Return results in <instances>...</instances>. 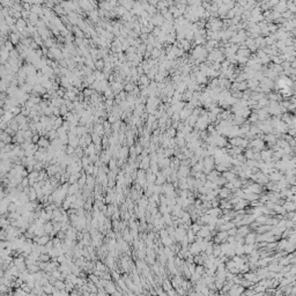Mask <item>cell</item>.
<instances>
[{"instance_id": "6da1fadb", "label": "cell", "mask_w": 296, "mask_h": 296, "mask_svg": "<svg viewBox=\"0 0 296 296\" xmlns=\"http://www.w3.org/2000/svg\"><path fill=\"white\" fill-rule=\"evenodd\" d=\"M162 189H163V193L165 196H171V197H177L176 192H175V186L171 183H163L162 184Z\"/></svg>"}, {"instance_id": "ffe728a7", "label": "cell", "mask_w": 296, "mask_h": 296, "mask_svg": "<svg viewBox=\"0 0 296 296\" xmlns=\"http://www.w3.org/2000/svg\"><path fill=\"white\" fill-rule=\"evenodd\" d=\"M212 255H213L214 257H219V256L221 255V246H220V244H218V243H214V244H213V252H212Z\"/></svg>"}, {"instance_id": "4fadbf2b", "label": "cell", "mask_w": 296, "mask_h": 296, "mask_svg": "<svg viewBox=\"0 0 296 296\" xmlns=\"http://www.w3.org/2000/svg\"><path fill=\"white\" fill-rule=\"evenodd\" d=\"M37 145H38V147H40V148H49L50 147V142H49V140L47 139V138H40L39 137V139H38V141H37Z\"/></svg>"}, {"instance_id": "277c9868", "label": "cell", "mask_w": 296, "mask_h": 296, "mask_svg": "<svg viewBox=\"0 0 296 296\" xmlns=\"http://www.w3.org/2000/svg\"><path fill=\"white\" fill-rule=\"evenodd\" d=\"M256 238H257V233L249 231L244 236V244H255L256 243Z\"/></svg>"}, {"instance_id": "484cf974", "label": "cell", "mask_w": 296, "mask_h": 296, "mask_svg": "<svg viewBox=\"0 0 296 296\" xmlns=\"http://www.w3.org/2000/svg\"><path fill=\"white\" fill-rule=\"evenodd\" d=\"M109 163V168H110V170H115V171H118V169H117V161H116V158H110V161L108 162Z\"/></svg>"}, {"instance_id": "f1b7e54d", "label": "cell", "mask_w": 296, "mask_h": 296, "mask_svg": "<svg viewBox=\"0 0 296 296\" xmlns=\"http://www.w3.org/2000/svg\"><path fill=\"white\" fill-rule=\"evenodd\" d=\"M285 178L289 185H295V175H285Z\"/></svg>"}, {"instance_id": "d590c367", "label": "cell", "mask_w": 296, "mask_h": 296, "mask_svg": "<svg viewBox=\"0 0 296 296\" xmlns=\"http://www.w3.org/2000/svg\"><path fill=\"white\" fill-rule=\"evenodd\" d=\"M111 275H112V278H113L116 281H117L118 279H120V274H119L118 272H116V271H112V272H111Z\"/></svg>"}, {"instance_id": "30bf717a", "label": "cell", "mask_w": 296, "mask_h": 296, "mask_svg": "<svg viewBox=\"0 0 296 296\" xmlns=\"http://www.w3.org/2000/svg\"><path fill=\"white\" fill-rule=\"evenodd\" d=\"M282 206L285 207V209L287 210V212H291V210H295L296 204H295V201H289V200H286V201H283Z\"/></svg>"}, {"instance_id": "9a60e30c", "label": "cell", "mask_w": 296, "mask_h": 296, "mask_svg": "<svg viewBox=\"0 0 296 296\" xmlns=\"http://www.w3.org/2000/svg\"><path fill=\"white\" fill-rule=\"evenodd\" d=\"M160 241H161V243H162V245L163 246H171L173 245V243H174V241H173V238L170 237V236H165V237H163V238H160Z\"/></svg>"}, {"instance_id": "4316f807", "label": "cell", "mask_w": 296, "mask_h": 296, "mask_svg": "<svg viewBox=\"0 0 296 296\" xmlns=\"http://www.w3.org/2000/svg\"><path fill=\"white\" fill-rule=\"evenodd\" d=\"M43 229H44V231H45V234H51V231L53 230V223H51V222H47V225H44V227H43Z\"/></svg>"}, {"instance_id": "d6a6232c", "label": "cell", "mask_w": 296, "mask_h": 296, "mask_svg": "<svg viewBox=\"0 0 296 296\" xmlns=\"http://www.w3.org/2000/svg\"><path fill=\"white\" fill-rule=\"evenodd\" d=\"M227 234H228V236H235L237 234V227L235 226V227L230 228L229 230H227Z\"/></svg>"}, {"instance_id": "5bb4252c", "label": "cell", "mask_w": 296, "mask_h": 296, "mask_svg": "<svg viewBox=\"0 0 296 296\" xmlns=\"http://www.w3.org/2000/svg\"><path fill=\"white\" fill-rule=\"evenodd\" d=\"M273 212L275 213V214H280V215H285L286 213H287V210L285 209V207L282 206V205H280V204H276L275 206H274V208H273Z\"/></svg>"}, {"instance_id": "8d00e7d4", "label": "cell", "mask_w": 296, "mask_h": 296, "mask_svg": "<svg viewBox=\"0 0 296 296\" xmlns=\"http://www.w3.org/2000/svg\"><path fill=\"white\" fill-rule=\"evenodd\" d=\"M31 139H32V140H31V142H32V144H37V141H38V139H39V136H38V134L32 136V137H31Z\"/></svg>"}, {"instance_id": "4dcf8cb0", "label": "cell", "mask_w": 296, "mask_h": 296, "mask_svg": "<svg viewBox=\"0 0 296 296\" xmlns=\"http://www.w3.org/2000/svg\"><path fill=\"white\" fill-rule=\"evenodd\" d=\"M201 228V225H199V223H197V222H194V223H191V226H190V229L194 233V234H197L198 231H199V229Z\"/></svg>"}, {"instance_id": "ac0fdd59", "label": "cell", "mask_w": 296, "mask_h": 296, "mask_svg": "<svg viewBox=\"0 0 296 296\" xmlns=\"http://www.w3.org/2000/svg\"><path fill=\"white\" fill-rule=\"evenodd\" d=\"M163 183H165V177H164V175H163L161 171H157V173H156V181H155V184L162 185Z\"/></svg>"}, {"instance_id": "603a6c76", "label": "cell", "mask_w": 296, "mask_h": 296, "mask_svg": "<svg viewBox=\"0 0 296 296\" xmlns=\"http://www.w3.org/2000/svg\"><path fill=\"white\" fill-rule=\"evenodd\" d=\"M243 155L245 157V160H252L253 158V150L251 148H246L244 152H243Z\"/></svg>"}, {"instance_id": "2e32d148", "label": "cell", "mask_w": 296, "mask_h": 296, "mask_svg": "<svg viewBox=\"0 0 296 296\" xmlns=\"http://www.w3.org/2000/svg\"><path fill=\"white\" fill-rule=\"evenodd\" d=\"M86 182H87V174H81V176L78 179L79 189H82L84 185H86Z\"/></svg>"}, {"instance_id": "d6986e66", "label": "cell", "mask_w": 296, "mask_h": 296, "mask_svg": "<svg viewBox=\"0 0 296 296\" xmlns=\"http://www.w3.org/2000/svg\"><path fill=\"white\" fill-rule=\"evenodd\" d=\"M104 288H105V290H107V293L108 294H112L115 290H116V286H115V283H112L111 281H108L107 282V285L104 286Z\"/></svg>"}, {"instance_id": "7402d4cb", "label": "cell", "mask_w": 296, "mask_h": 296, "mask_svg": "<svg viewBox=\"0 0 296 296\" xmlns=\"http://www.w3.org/2000/svg\"><path fill=\"white\" fill-rule=\"evenodd\" d=\"M253 249H256V246H255V244H243V250H244V255H249V253L253 250Z\"/></svg>"}, {"instance_id": "e575fe53", "label": "cell", "mask_w": 296, "mask_h": 296, "mask_svg": "<svg viewBox=\"0 0 296 296\" xmlns=\"http://www.w3.org/2000/svg\"><path fill=\"white\" fill-rule=\"evenodd\" d=\"M134 149H136V153H137V155H140L144 148H142V145H140V144H139V145H138V146L134 148Z\"/></svg>"}, {"instance_id": "f546056e", "label": "cell", "mask_w": 296, "mask_h": 296, "mask_svg": "<svg viewBox=\"0 0 296 296\" xmlns=\"http://www.w3.org/2000/svg\"><path fill=\"white\" fill-rule=\"evenodd\" d=\"M38 259H39L40 262H49V260L51 259V257H50L49 253H40L39 257H38Z\"/></svg>"}, {"instance_id": "d4e9b609", "label": "cell", "mask_w": 296, "mask_h": 296, "mask_svg": "<svg viewBox=\"0 0 296 296\" xmlns=\"http://www.w3.org/2000/svg\"><path fill=\"white\" fill-rule=\"evenodd\" d=\"M95 270H97V271H100V272H105V271H108V270H107V265H105V264H102V262H96Z\"/></svg>"}, {"instance_id": "52a82bcc", "label": "cell", "mask_w": 296, "mask_h": 296, "mask_svg": "<svg viewBox=\"0 0 296 296\" xmlns=\"http://www.w3.org/2000/svg\"><path fill=\"white\" fill-rule=\"evenodd\" d=\"M210 234V230L208 229V226L206 225V226H201V228L199 229V231L196 234L198 237H201V238H205V237H207L208 235Z\"/></svg>"}, {"instance_id": "7a4b0ae2", "label": "cell", "mask_w": 296, "mask_h": 296, "mask_svg": "<svg viewBox=\"0 0 296 296\" xmlns=\"http://www.w3.org/2000/svg\"><path fill=\"white\" fill-rule=\"evenodd\" d=\"M243 275V278L244 279H246V280H249V281H251L252 283H257L259 280H260V278L258 276V274L253 271V272H246V273H244V274H242Z\"/></svg>"}, {"instance_id": "3957f363", "label": "cell", "mask_w": 296, "mask_h": 296, "mask_svg": "<svg viewBox=\"0 0 296 296\" xmlns=\"http://www.w3.org/2000/svg\"><path fill=\"white\" fill-rule=\"evenodd\" d=\"M218 197H219L220 199H230V198L233 197V192H231V190H229L228 187L223 186L222 189L219 190Z\"/></svg>"}, {"instance_id": "44dd1931", "label": "cell", "mask_w": 296, "mask_h": 296, "mask_svg": "<svg viewBox=\"0 0 296 296\" xmlns=\"http://www.w3.org/2000/svg\"><path fill=\"white\" fill-rule=\"evenodd\" d=\"M163 252H164V255L167 256L168 259H169V258H173L174 255H175V252L171 250L170 246H164V247H163Z\"/></svg>"}, {"instance_id": "8992f818", "label": "cell", "mask_w": 296, "mask_h": 296, "mask_svg": "<svg viewBox=\"0 0 296 296\" xmlns=\"http://www.w3.org/2000/svg\"><path fill=\"white\" fill-rule=\"evenodd\" d=\"M267 176H268V181L278 182V181L283 176V174H282L281 171H279V170H274V171H272L271 174H268Z\"/></svg>"}, {"instance_id": "836d02e7", "label": "cell", "mask_w": 296, "mask_h": 296, "mask_svg": "<svg viewBox=\"0 0 296 296\" xmlns=\"http://www.w3.org/2000/svg\"><path fill=\"white\" fill-rule=\"evenodd\" d=\"M81 163H82V167L83 168H86L88 164H90V161H89V158L88 157H86V156H82V158H81Z\"/></svg>"}, {"instance_id": "ba28073f", "label": "cell", "mask_w": 296, "mask_h": 296, "mask_svg": "<svg viewBox=\"0 0 296 296\" xmlns=\"http://www.w3.org/2000/svg\"><path fill=\"white\" fill-rule=\"evenodd\" d=\"M149 164H150V158H149V155H147V156H144V157L140 160V162H139V167H140L141 169H144V170H147V169L149 168Z\"/></svg>"}, {"instance_id": "e0dca14e", "label": "cell", "mask_w": 296, "mask_h": 296, "mask_svg": "<svg viewBox=\"0 0 296 296\" xmlns=\"http://www.w3.org/2000/svg\"><path fill=\"white\" fill-rule=\"evenodd\" d=\"M78 191H79V185H78V183H73V184H69L67 194L72 196V194H75Z\"/></svg>"}, {"instance_id": "8fae6325", "label": "cell", "mask_w": 296, "mask_h": 296, "mask_svg": "<svg viewBox=\"0 0 296 296\" xmlns=\"http://www.w3.org/2000/svg\"><path fill=\"white\" fill-rule=\"evenodd\" d=\"M58 171H59V167H58V164L47 167V175H49V176H55Z\"/></svg>"}, {"instance_id": "cb8c5ba5", "label": "cell", "mask_w": 296, "mask_h": 296, "mask_svg": "<svg viewBox=\"0 0 296 296\" xmlns=\"http://www.w3.org/2000/svg\"><path fill=\"white\" fill-rule=\"evenodd\" d=\"M186 237H187L189 243H192V242L196 241V234H194L191 229H187V231H186Z\"/></svg>"}, {"instance_id": "7c38bea8", "label": "cell", "mask_w": 296, "mask_h": 296, "mask_svg": "<svg viewBox=\"0 0 296 296\" xmlns=\"http://www.w3.org/2000/svg\"><path fill=\"white\" fill-rule=\"evenodd\" d=\"M221 175L227 179V182H231L234 178H236V177H237V175H236V174H234V173H233V171H230V170H226V171L221 173Z\"/></svg>"}, {"instance_id": "9c48e42d", "label": "cell", "mask_w": 296, "mask_h": 296, "mask_svg": "<svg viewBox=\"0 0 296 296\" xmlns=\"http://www.w3.org/2000/svg\"><path fill=\"white\" fill-rule=\"evenodd\" d=\"M249 231H251V228H250L249 225L237 227V235H239V236H243V237H244Z\"/></svg>"}, {"instance_id": "83f0119b", "label": "cell", "mask_w": 296, "mask_h": 296, "mask_svg": "<svg viewBox=\"0 0 296 296\" xmlns=\"http://www.w3.org/2000/svg\"><path fill=\"white\" fill-rule=\"evenodd\" d=\"M235 255H236V256H243V255H244L243 245H236V246H235Z\"/></svg>"}, {"instance_id": "1f68e13d", "label": "cell", "mask_w": 296, "mask_h": 296, "mask_svg": "<svg viewBox=\"0 0 296 296\" xmlns=\"http://www.w3.org/2000/svg\"><path fill=\"white\" fill-rule=\"evenodd\" d=\"M176 133H177V131H176L175 129H169V130L167 131V136H168L169 138H175V137H176Z\"/></svg>"}, {"instance_id": "5b68a950", "label": "cell", "mask_w": 296, "mask_h": 296, "mask_svg": "<svg viewBox=\"0 0 296 296\" xmlns=\"http://www.w3.org/2000/svg\"><path fill=\"white\" fill-rule=\"evenodd\" d=\"M206 213L209 214L210 216H216V218H220L221 214H222V209L220 207H210L206 210Z\"/></svg>"}]
</instances>
